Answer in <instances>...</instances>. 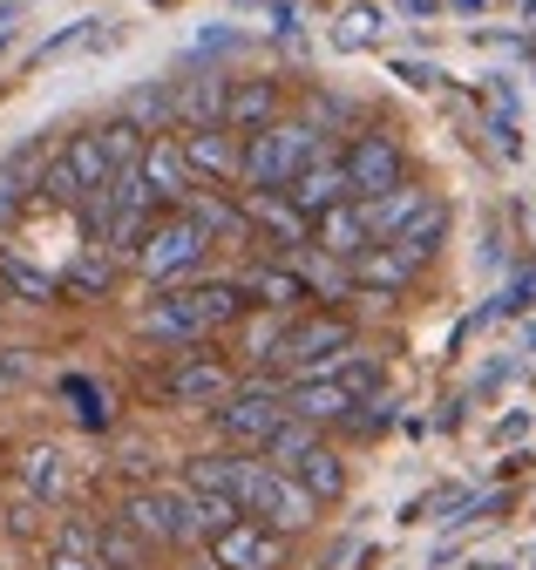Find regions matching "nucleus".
Wrapping results in <instances>:
<instances>
[{
    "instance_id": "nucleus-1",
    "label": "nucleus",
    "mask_w": 536,
    "mask_h": 570,
    "mask_svg": "<svg viewBox=\"0 0 536 570\" xmlns=\"http://www.w3.org/2000/svg\"><path fill=\"white\" fill-rule=\"evenodd\" d=\"M183 482H190V489H218V495H231L245 517L272 523V530H292V537L319 517V495H312L299 475H286L279 462H265L258 449L190 455V462H183Z\"/></svg>"
},
{
    "instance_id": "nucleus-2",
    "label": "nucleus",
    "mask_w": 536,
    "mask_h": 570,
    "mask_svg": "<svg viewBox=\"0 0 536 570\" xmlns=\"http://www.w3.org/2000/svg\"><path fill=\"white\" fill-rule=\"evenodd\" d=\"M245 285H231V278H205V285H177V293H163L157 306H150V320H143V333L150 340H205V333H218V326H231L238 313H245Z\"/></svg>"
},
{
    "instance_id": "nucleus-3",
    "label": "nucleus",
    "mask_w": 536,
    "mask_h": 570,
    "mask_svg": "<svg viewBox=\"0 0 536 570\" xmlns=\"http://www.w3.org/2000/svg\"><path fill=\"white\" fill-rule=\"evenodd\" d=\"M319 157H326L319 122H265V129L245 136V190H286Z\"/></svg>"
},
{
    "instance_id": "nucleus-4",
    "label": "nucleus",
    "mask_w": 536,
    "mask_h": 570,
    "mask_svg": "<svg viewBox=\"0 0 536 570\" xmlns=\"http://www.w3.org/2000/svg\"><path fill=\"white\" fill-rule=\"evenodd\" d=\"M109 177H116V164H109V150H102V136L82 129V136H69V142H61V150L41 164V204H54V210H82Z\"/></svg>"
},
{
    "instance_id": "nucleus-5",
    "label": "nucleus",
    "mask_w": 536,
    "mask_h": 570,
    "mask_svg": "<svg viewBox=\"0 0 536 570\" xmlns=\"http://www.w3.org/2000/svg\"><path fill=\"white\" fill-rule=\"evenodd\" d=\"M122 523L137 530L143 543H211V523H205V503L197 489H137L122 503Z\"/></svg>"
},
{
    "instance_id": "nucleus-6",
    "label": "nucleus",
    "mask_w": 536,
    "mask_h": 570,
    "mask_svg": "<svg viewBox=\"0 0 536 570\" xmlns=\"http://www.w3.org/2000/svg\"><path fill=\"white\" fill-rule=\"evenodd\" d=\"M218 238L205 232V225H197L190 218V210L177 204V210H163V218L150 225V238L137 245V272L143 278H157V285H177L183 272H197V265H205V252H211Z\"/></svg>"
},
{
    "instance_id": "nucleus-7",
    "label": "nucleus",
    "mask_w": 536,
    "mask_h": 570,
    "mask_svg": "<svg viewBox=\"0 0 536 570\" xmlns=\"http://www.w3.org/2000/svg\"><path fill=\"white\" fill-rule=\"evenodd\" d=\"M286 421H292V407H286V387H272V381L231 387V394L211 407V428H218L231 449H265Z\"/></svg>"
},
{
    "instance_id": "nucleus-8",
    "label": "nucleus",
    "mask_w": 536,
    "mask_h": 570,
    "mask_svg": "<svg viewBox=\"0 0 536 570\" xmlns=\"http://www.w3.org/2000/svg\"><path fill=\"white\" fill-rule=\"evenodd\" d=\"M347 346H354V326H347L340 313H306V320H286V333H279V346H272V361H265V367L326 374Z\"/></svg>"
},
{
    "instance_id": "nucleus-9",
    "label": "nucleus",
    "mask_w": 536,
    "mask_h": 570,
    "mask_svg": "<svg viewBox=\"0 0 536 570\" xmlns=\"http://www.w3.org/2000/svg\"><path fill=\"white\" fill-rule=\"evenodd\" d=\"M292 557V530H272L258 517H238L211 537V570H286Z\"/></svg>"
},
{
    "instance_id": "nucleus-10",
    "label": "nucleus",
    "mask_w": 536,
    "mask_h": 570,
    "mask_svg": "<svg viewBox=\"0 0 536 570\" xmlns=\"http://www.w3.org/2000/svg\"><path fill=\"white\" fill-rule=\"evenodd\" d=\"M183 157L197 177H211V184H245V136L231 122H190L183 136Z\"/></svg>"
},
{
    "instance_id": "nucleus-11",
    "label": "nucleus",
    "mask_w": 536,
    "mask_h": 570,
    "mask_svg": "<svg viewBox=\"0 0 536 570\" xmlns=\"http://www.w3.org/2000/svg\"><path fill=\"white\" fill-rule=\"evenodd\" d=\"M347 177H354V197H380L394 184H408V170H400V142L394 136H354L340 150Z\"/></svg>"
},
{
    "instance_id": "nucleus-12",
    "label": "nucleus",
    "mask_w": 536,
    "mask_h": 570,
    "mask_svg": "<svg viewBox=\"0 0 536 570\" xmlns=\"http://www.w3.org/2000/svg\"><path fill=\"white\" fill-rule=\"evenodd\" d=\"M286 407H292V421H312V428H332V421H354V407H360V394L340 381V374H299L292 387H286Z\"/></svg>"
},
{
    "instance_id": "nucleus-13",
    "label": "nucleus",
    "mask_w": 536,
    "mask_h": 570,
    "mask_svg": "<svg viewBox=\"0 0 536 570\" xmlns=\"http://www.w3.org/2000/svg\"><path fill=\"white\" fill-rule=\"evenodd\" d=\"M137 170H143V184L157 190L163 210H177V204L197 190V170H190V157H183V142H177V136H150V150H143Z\"/></svg>"
},
{
    "instance_id": "nucleus-14",
    "label": "nucleus",
    "mask_w": 536,
    "mask_h": 570,
    "mask_svg": "<svg viewBox=\"0 0 536 570\" xmlns=\"http://www.w3.org/2000/svg\"><path fill=\"white\" fill-rule=\"evenodd\" d=\"M312 245L326 252V258H340V265H354L367 245H380L374 232H367V210H360V197H347V204H332V210H319L312 218Z\"/></svg>"
},
{
    "instance_id": "nucleus-15",
    "label": "nucleus",
    "mask_w": 536,
    "mask_h": 570,
    "mask_svg": "<svg viewBox=\"0 0 536 570\" xmlns=\"http://www.w3.org/2000/svg\"><path fill=\"white\" fill-rule=\"evenodd\" d=\"M286 197L306 210V218H319V210H332V204H347V197H354V177H347L340 157H319V164H306V170L286 184Z\"/></svg>"
},
{
    "instance_id": "nucleus-16",
    "label": "nucleus",
    "mask_w": 536,
    "mask_h": 570,
    "mask_svg": "<svg viewBox=\"0 0 536 570\" xmlns=\"http://www.w3.org/2000/svg\"><path fill=\"white\" fill-rule=\"evenodd\" d=\"M245 218L258 232H272L279 245H312V218H306L286 190H245Z\"/></svg>"
},
{
    "instance_id": "nucleus-17",
    "label": "nucleus",
    "mask_w": 536,
    "mask_h": 570,
    "mask_svg": "<svg viewBox=\"0 0 536 570\" xmlns=\"http://www.w3.org/2000/svg\"><path fill=\"white\" fill-rule=\"evenodd\" d=\"M157 387H163V401H183V407H218V401L231 394V374H225L218 361H205V353H197V361L170 367Z\"/></svg>"
},
{
    "instance_id": "nucleus-18",
    "label": "nucleus",
    "mask_w": 536,
    "mask_h": 570,
    "mask_svg": "<svg viewBox=\"0 0 536 570\" xmlns=\"http://www.w3.org/2000/svg\"><path fill=\"white\" fill-rule=\"evenodd\" d=\"M28 197H41V142H21V150L0 164V225H14Z\"/></svg>"
},
{
    "instance_id": "nucleus-19",
    "label": "nucleus",
    "mask_w": 536,
    "mask_h": 570,
    "mask_svg": "<svg viewBox=\"0 0 536 570\" xmlns=\"http://www.w3.org/2000/svg\"><path fill=\"white\" fill-rule=\"evenodd\" d=\"M225 122H231L238 136H251V129H265V122H279V82H272V76L231 82V96H225Z\"/></svg>"
},
{
    "instance_id": "nucleus-20",
    "label": "nucleus",
    "mask_w": 536,
    "mask_h": 570,
    "mask_svg": "<svg viewBox=\"0 0 536 570\" xmlns=\"http://www.w3.org/2000/svg\"><path fill=\"white\" fill-rule=\"evenodd\" d=\"M245 293H251L258 306H272V313H299V306L312 299V285H306L292 265H258V272L245 278Z\"/></svg>"
},
{
    "instance_id": "nucleus-21",
    "label": "nucleus",
    "mask_w": 536,
    "mask_h": 570,
    "mask_svg": "<svg viewBox=\"0 0 536 570\" xmlns=\"http://www.w3.org/2000/svg\"><path fill=\"white\" fill-rule=\"evenodd\" d=\"M441 238H448V204H435V197H428V204L415 210V218L400 225L394 238H380V245H400V252H408L415 265H428V258L441 252Z\"/></svg>"
},
{
    "instance_id": "nucleus-22",
    "label": "nucleus",
    "mask_w": 536,
    "mask_h": 570,
    "mask_svg": "<svg viewBox=\"0 0 536 570\" xmlns=\"http://www.w3.org/2000/svg\"><path fill=\"white\" fill-rule=\"evenodd\" d=\"M415 272H421V265L400 252V245H367V252L354 258V278H360V285H380V293H400Z\"/></svg>"
},
{
    "instance_id": "nucleus-23",
    "label": "nucleus",
    "mask_w": 536,
    "mask_h": 570,
    "mask_svg": "<svg viewBox=\"0 0 536 570\" xmlns=\"http://www.w3.org/2000/svg\"><path fill=\"white\" fill-rule=\"evenodd\" d=\"M421 204H428V197H421L415 184H394V190H380V197H360V210H367V232H374V238H394V232L408 225Z\"/></svg>"
},
{
    "instance_id": "nucleus-24",
    "label": "nucleus",
    "mask_w": 536,
    "mask_h": 570,
    "mask_svg": "<svg viewBox=\"0 0 536 570\" xmlns=\"http://www.w3.org/2000/svg\"><path fill=\"white\" fill-rule=\"evenodd\" d=\"M0 278H8V293L28 299V306H48V299L61 293V278L41 272V265H28V258H0Z\"/></svg>"
},
{
    "instance_id": "nucleus-25",
    "label": "nucleus",
    "mask_w": 536,
    "mask_h": 570,
    "mask_svg": "<svg viewBox=\"0 0 536 570\" xmlns=\"http://www.w3.org/2000/svg\"><path fill=\"white\" fill-rule=\"evenodd\" d=\"M61 394L76 401V414H82V428H109V401H102V387L96 381H82V374H69L61 381Z\"/></svg>"
},
{
    "instance_id": "nucleus-26",
    "label": "nucleus",
    "mask_w": 536,
    "mask_h": 570,
    "mask_svg": "<svg viewBox=\"0 0 536 570\" xmlns=\"http://www.w3.org/2000/svg\"><path fill=\"white\" fill-rule=\"evenodd\" d=\"M109 278H116V265L96 252V258H82V265H76L69 278H61V285H69V293H89V299H102V293H109Z\"/></svg>"
},
{
    "instance_id": "nucleus-27",
    "label": "nucleus",
    "mask_w": 536,
    "mask_h": 570,
    "mask_svg": "<svg viewBox=\"0 0 536 570\" xmlns=\"http://www.w3.org/2000/svg\"><path fill=\"white\" fill-rule=\"evenodd\" d=\"M21 475H28V489H34V495H54V489H61V455H54V449H34Z\"/></svg>"
},
{
    "instance_id": "nucleus-28",
    "label": "nucleus",
    "mask_w": 536,
    "mask_h": 570,
    "mask_svg": "<svg viewBox=\"0 0 536 570\" xmlns=\"http://www.w3.org/2000/svg\"><path fill=\"white\" fill-rule=\"evenodd\" d=\"M380 35V14L374 8H354V14H340V35H332V41H340V48H367Z\"/></svg>"
},
{
    "instance_id": "nucleus-29",
    "label": "nucleus",
    "mask_w": 536,
    "mask_h": 570,
    "mask_svg": "<svg viewBox=\"0 0 536 570\" xmlns=\"http://www.w3.org/2000/svg\"><path fill=\"white\" fill-rule=\"evenodd\" d=\"M326 374H340L354 394H374V387H380V367H374V361H332Z\"/></svg>"
},
{
    "instance_id": "nucleus-30",
    "label": "nucleus",
    "mask_w": 536,
    "mask_h": 570,
    "mask_svg": "<svg viewBox=\"0 0 536 570\" xmlns=\"http://www.w3.org/2000/svg\"><path fill=\"white\" fill-rule=\"evenodd\" d=\"M28 374H34V361H28V353H21V346H0V394H14Z\"/></svg>"
},
{
    "instance_id": "nucleus-31",
    "label": "nucleus",
    "mask_w": 536,
    "mask_h": 570,
    "mask_svg": "<svg viewBox=\"0 0 536 570\" xmlns=\"http://www.w3.org/2000/svg\"><path fill=\"white\" fill-rule=\"evenodd\" d=\"M89 28H96V21H76V28H61L54 41H41V55H34V61H48V55H61V48H76V41H89Z\"/></svg>"
},
{
    "instance_id": "nucleus-32",
    "label": "nucleus",
    "mask_w": 536,
    "mask_h": 570,
    "mask_svg": "<svg viewBox=\"0 0 536 570\" xmlns=\"http://www.w3.org/2000/svg\"><path fill=\"white\" fill-rule=\"evenodd\" d=\"M400 14H435V0H394Z\"/></svg>"
},
{
    "instance_id": "nucleus-33",
    "label": "nucleus",
    "mask_w": 536,
    "mask_h": 570,
    "mask_svg": "<svg viewBox=\"0 0 536 570\" xmlns=\"http://www.w3.org/2000/svg\"><path fill=\"white\" fill-rule=\"evenodd\" d=\"M455 8H461V14H476V8H483V0H455Z\"/></svg>"
},
{
    "instance_id": "nucleus-34",
    "label": "nucleus",
    "mask_w": 536,
    "mask_h": 570,
    "mask_svg": "<svg viewBox=\"0 0 536 570\" xmlns=\"http://www.w3.org/2000/svg\"><path fill=\"white\" fill-rule=\"evenodd\" d=\"M0 48H8V35H0Z\"/></svg>"
},
{
    "instance_id": "nucleus-35",
    "label": "nucleus",
    "mask_w": 536,
    "mask_h": 570,
    "mask_svg": "<svg viewBox=\"0 0 536 570\" xmlns=\"http://www.w3.org/2000/svg\"><path fill=\"white\" fill-rule=\"evenodd\" d=\"M529 346H536V333H529Z\"/></svg>"
}]
</instances>
